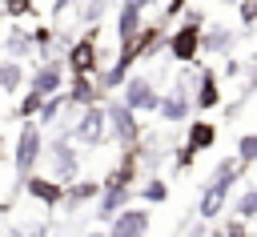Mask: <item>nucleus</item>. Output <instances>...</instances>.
Listing matches in <instances>:
<instances>
[{
  "instance_id": "nucleus-9",
  "label": "nucleus",
  "mask_w": 257,
  "mask_h": 237,
  "mask_svg": "<svg viewBox=\"0 0 257 237\" xmlns=\"http://www.w3.org/2000/svg\"><path fill=\"white\" fill-rule=\"evenodd\" d=\"M64 68H68L72 76H92V72H96V40H92V36L72 40L68 52H64Z\"/></svg>"
},
{
  "instance_id": "nucleus-18",
  "label": "nucleus",
  "mask_w": 257,
  "mask_h": 237,
  "mask_svg": "<svg viewBox=\"0 0 257 237\" xmlns=\"http://www.w3.org/2000/svg\"><path fill=\"white\" fill-rule=\"evenodd\" d=\"M4 48H8L16 60H24V56H32V48H36V44H32V32H28L24 24H12V28H8V36H4Z\"/></svg>"
},
{
  "instance_id": "nucleus-17",
  "label": "nucleus",
  "mask_w": 257,
  "mask_h": 237,
  "mask_svg": "<svg viewBox=\"0 0 257 237\" xmlns=\"http://www.w3.org/2000/svg\"><path fill=\"white\" fill-rule=\"evenodd\" d=\"M64 96H68V108H80V104H96V100H100V88H96L88 76H72V88H68Z\"/></svg>"
},
{
  "instance_id": "nucleus-7",
  "label": "nucleus",
  "mask_w": 257,
  "mask_h": 237,
  "mask_svg": "<svg viewBox=\"0 0 257 237\" xmlns=\"http://www.w3.org/2000/svg\"><path fill=\"white\" fill-rule=\"evenodd\" d=\"M64 60L60 56H48V60H40L36 64V72L28 76V88L32 92H40V96H52V92H60L64 88Z\"/></svg>"
},
{
  "instance_id": "nucleus-11",
  "label": "nucleus",
  "mask_w": 257,
  "mask_h": 237,
  "mask_svg": "<svg viewBox=\"0 0 257 237\" xmlns=\"http://www.w3.org/2000/svg\"><path fill=\"white\" fill-rule=\"evenodd\" d=\"M221 104V80L213 68H197V84H193V108H217Z\"/></svg>"
},
{
  "instance_id": "nucleus-10",
  "label": "nucleus",
  "mask_w": 257,
  "mask_h": 237,
  "mask_svg": "<svg viewBox=\"0 0 257 237\" xmlns=\"http://www.w3.org/2000/svg\"><path fill=\"white\" fill-rule=\"evenodd\" d=\"M145 233H149V213L124 205V209L108 221V233H104V237H145Z\"/></svg>"
},
{
  "instance_id": "nucleus-28",
  "label": "nucleus",
  "mask_w": 257,
  "mask_h": 237,
  "mask_svg": "<svg viewBox=\"0 0 257 237\" xmlns=\"http://www.w3.org/2000/svg\"><path fill=\"white\" fill-rule=\"evenodd\" d=\"M193 157H197V153L185 145V149H181V157H177V169H189V165H193Z\"/></svg>"
},
{
  "instance_id": "nucleus-26",
  "label": "nucleus",
  "mask_w": 257,
  "mask_h": 237,
  "mask_svg": "<svg viewBox=\"0 0 257 237\" xmlns=\"http://www.w3.org/2000/svg\"><path fill=\"white\" fill-rule=\"evenodd\" d=\"M241 24H257V0H241Z\"/></svg>"
},
{
  "instance_id": "nucleus-4",
  "label": "nucleus",
  "mask_w": 257,
  "mask_h": 237,
  "mask_svg": "<svg viewBox=\"0 0 257 237\" xmlns=\"http://www.w3.org/2000/svg\"><path fill=\"white\" fill-rule=\"evenodd\" d=\"M40 153H44L40 125H36V121H24V125H20V133H16V149H12V165H16V173H20V177H28V173L36 169Z\"/></svg>"
},
{
  "instance_id": "nucleus-13",
  "label": "nucleus",
  "mask_w": 257,
  "mask_h": 237,
  "mask_svg": "<svg viewBox=\"0 0 257 237\" xmlns=\"http://www.w3.org/2000/svg\"><path fill=\"white\" fill-rule=\"evenodd\" d=\"M229 189H233V185H225V181H209V185H205V193H201L197 217H201V221H213V217L225 209V201H229Z\"/></svg>"
},
{
  "instance_id": "nucleus-19",
  "label": "nucleus",
  "mask_w": 257,
  "mask_h": 237,
  "mask_svg": "<svg viewBox=\"0 0 257 237\" xmlns=\"http://www.w3.org/2000/svg\"><path fill=\"white\" fill-rule=\"evenodd\" d=\"M20 84H24V64H20L16 56L0 60V92H12V96H16Z\"/></svg>"
},
{
  "instance_id": "nucleus-27",
  "label": "nucleus",
  "mask_w": 257,
  "mask_h": 237,
  "mask_svg": "<svg viewBox=\"0 0 257 237\" xmlns=\"http://www.w3.org/2000/svg\"><path fill=\"white\" fill-rule=\"evenodd\" d=\"M100 8H104V0H88V8H84L80 16H84V20H96V16H100Z\"/></svg>"
},
{
  "instance_id": "nucleus-24",
  "label": "nucleus",
  "mask_w": 257,
  "mask_h": 237,
  "mask_svg": "<svg viewBox=\"0 0 257 237\" xmlns=\"http://www.w3.org/2000/svg\"><path fill=\"white\" fill-rule=\"evenodd\" d=\"M237 161H241V165H253V161H257V133L237 137Z\"/></svg>"
},
{
  "instance_id": "nucleus-1",
  "label": "nucleus",
  "mask_w": 257,
  "mask_h": 237,
  "mask_svg": "<svg viewBox=\"0 0 257 237\" xmlns=\"http://www.w3.org/2000/svg\"><path fill=\"white\" fill-rule=\"evenodd\" d=\"M201 20H205V12L201 8H189L185 20L177 24V32L165 36V48H169V56L177 64H197V56H201V28H205Z\"/></svg>"
},
{
  "instance_id": "nucleus-5",
  "label": "nucleus",
  "mask_w": 257,
  "mask_h": 237,
  "mask_svg": "<svg viewBox=\"0 0 257 237\" xmlns=\"http://www.w3.org/2000/svg\"><path fill=\"white\" fill-rule=\"evenodd\" d=\"M120 88H124V92H120V100H124L133 112H157V100H161V92H157V84H153L145 72H128Z\"/></svg>"
},
{
  "instance_id": "nucleus-22",
  "label": "nucleus",
  "mask_w": 257,
  "mask_h": 237,
  "mask_svg": "<svg viewBox=\"0 0 257 237\" xmlns=\"http://www.w3.org/2000/svg\"><path fill=\"white\" fill-rule=\"evenodd\" d=\"M40 100H44V96L28 88V92L20 96V104H16V121H36V112H40Z\"/></svg>"
},
{
  "instance_id": "nucleus-6",
  "label": "nucleus",
  "mask_w": 257,
  "mask_h": 237,
  "mask_svg": "<svg viewBox=\"0 0 257 237\" xmlns=\"http://www.w3.org/2000/svg\"><path fill=\"white\" fill-rule=\"evenodd\" d=\"M104 116H108V133H112L124 149H133V145L141 141V121H137V112H133L124 100H108V104H104Z\"/></svg>"
},
{
  "instance_id": "nucleus-3",
  "label": "nucleus",
  "mask_w": 257,
  "mask_h": 237,
  "mask_svg": "<svg viewBox=\"0 0 257 237\" xmlns=\"http://www.w3.org/2000/svg\"><path fill=\"white\" fill-rule=\"evenodd\" d=\"M193 84H197V72H189V76L173 80V88H169V92L157 100V112H161V121L177 125V121H185V116L193 112Z\"/></svg>"
},
{
  "instance_id": "nucleus-12",
  "label": "nucleus",
  "mask_w": 257,
  "mask_h": 237,
  "mask_svg": "<svg viewBox=\"0 0 257 237\" xmlns=\"http://www.w3.org/2000/svg\"><path fill=\"white\" fill-rule=\"evenodd\" d=\"M24 189H28V197H36V201L48 205V209L64 201V185L52 181V177H32V173H28V177H24Z\"/></svg>"
},
{
  "instance_id": "nucleus-32",
  "label": "nucleus",
  "mask_w": 257,
  "mask_h": 237,
  "mask_svg": "<svg viewBox=\"0 0 257 237\" xmlns=\"http://www.w3.org/2000/svg\"><path fill=\"white\" fill-rule=\"evenodd\" d=\"M0 48H4V36H0Z\"/></svg>"
},
{
  "instance_id": "nucleus-21",
  "label": "nucleus",
  "mask_w": 257,
  "mask_h": 237,
  "mask_svg": "<svg viewBox=\"0 0 257 237\" xmlns=\"http://www.w3.org/2000/svg\"><path fill=\"white\" fill-rule=\"evenodd\" d=\"M92 197H100V181H88V177L84 181L72 177V185L64 189V201L68 205H80V201H92Z\"/></svg>"
},
{
  "instance_id": "nucleus-14",
  "label": "nucleus",
  "mask_w": 257,
  "mask_h": 237,
  "mask_svg": "<svg viewBox=\"0 0 257 237\" xmlns=\"http://www.w3.org/2000/svg\"><path fill=\"white\" fill-rule=\"evenodd\" d=\"M233 48V28H225V24H209V28H201V52H209V56H225Z\"/></svg>"
},
{
  "instance_id": "nucleus-23",
  "label": "nucleus",
  "mask_w": 257,
  "mask_h": 237,
  "mask_svg": "<svg viewBox=\"0 0 257 237\" xmlns=\"http://www.w3.org/2000/svg\"><path fill=\"white\" fill-rule=\"evenodd\" d=\"M141 197H145L149 205H161V201L169 197V185H165L161 177H149V181H145V189H141Z\"/></svg>"
},
{
  "instance_id": "nucleus-16",
  "label": "nucleus",
  "mask_w": 257,
  "mask_h": 237,
  "mask_svg": "<svg viewBox=\"0 0 257 237\" xmlns=\"http://www.w3.org/2000/svg\"><path fill=\"white\" fill-rule=\"evenodd\" d=\"M213 141H217V125L213 121H189V149L193 153H209L213 149Z\"/></svg>"
},
{
  "instance_id": "nucleus-15",
  "label": "nucleus",
  "mask_w": 257,
  "mask_h": 237,
  "mask_svg": "<svg viewBox=\"0 0 257 237\" xmlns=\"http://www.w3.org/2000/svg\"><path fill=\"white\" fill-rule=\"evenodd\" d=\"M141 24H145V12L137 8V4H120V12H116V36H120V44H128L137 32H141Z\"/></svg>"
},
{
  "instance_id": "nucleus-30",
  "label": "nucleus",
  "mask_w": 257,
  "mask_h": 237,
  "mask_svg": "<svg viewBox=\"0 0 257 237\" xmlns=\"http://www.w3.org/2000/svg\"><path fill=\"white\" fill-rule=\"evenodd\" d=\"M128 4H137V8H141V12H145V8H153V4H157V0H128Z\"/></svg>"
},
{
  "instance_id": "nucleus-20",
  "label": "nucleus",
  "mask_w": 257,
  "mask_h": 237,
  "mask_svg": "<svg viewBox=\"0 0 257 237\" xmlns=\"http://www.w3.org/2000/svg\"><path fill=\"white\" fill-rule=\"evenodd\" d=\"M64 108H68V96H64V88H60V92H52V96H44V100H40L36 121H40V125H56V116H60Z\"/></svg>"
},
{
  "instance_id": "nucleus-2",
  "label": "nucleus",
  "mask_w": 257,
  "mask_h": 237,
  "mask_svg": "<svg viewBox=\"0 0 257 237\" xmlns=\"http://www.w3.org/2000/svg\"><path fill=\"white\" fill-rule=\"evenodd\" d=\"M68 137L76 145H104L108 141V116H104V104H80V116L72 121Z\"/></svg>"
},
{
  "instance_id": "nucleus-29",
  "label": "nucleus",
  "mask_w": 257,
  "mask_h": 237,
  "mask_svg": "<svg viewBox=\"0 0 257 237\" xmlns=\"http://www.w3.org/2000/svg\"><path fill=\"white\" fill-rule=\"evenodd\" d=\"M225 237H245V221L237 217V221H229V229H225Z\"/></svg>"
},
{
  "instance_id": "nucleus-31",
  "label": "nucleus",
  "mask_w": 257,
  "mask_h": 237,
  "mask_svg": "<svg viewBox=\"0 0 257 237\" xmlns=\"http://www.w3.org/2000/svg\"><path fill=\"white\" fill-rule=\"evenodd\" d=\"M88 237H104V233H88Z\"/></svg>"
},
{
  "instance_id": "nucleus-25",
  "label": "nucleus",
  "mask_w": 257,
  "mask_h": 237,
  "mask_svg": "<svg viewBox=\"0 0 257 237\" xmlns=\"http://www.w3.org/2000/svg\"><path fill=\"white\" fill-rule=\"evenodd\" d=\"M237 217H241V221H253V217H257V189H245V193L237 197Z\"/></svg>"
},
{
  "instance_id": "nucleus-8",
  "label": "nucleus",
  "mask_w": 257,
  "mask_h": 237,
  "mask_svg": "<svg viewBox=\"0 0 257 237\" xmlns=\"http://www.w3.org/2000/svg\"><path fill=\"white\" fill-rule=\"evenodd\" d=\"M48 161H52V181H72L80 169V157L72 149V137H56L48 145Z\"/></svg>"
}]
</instances>
